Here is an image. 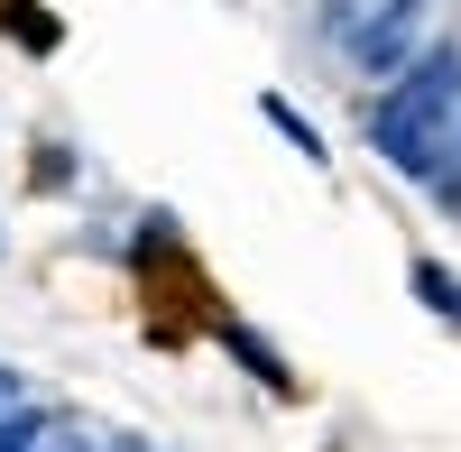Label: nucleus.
<instances>
[{"label": "nucleus", "mask_w": 461, "mask_h": 452, "mask_svg": "<svg viewBox=\"0 0 461 452\" xmlns=\"http://www.w3.org/2000/svg\"><path fill=\"white\" fill-rule=\"evenodd\" d=\"M369 148H378L397 176H425V185L452 176V148H461V56H452V47H425L397 84H378V102H369Z\"/></svg>", "instance_id": "f257e3e1"}, {"label": "nucleus", "mask_w": 461, "mask_h": 452, "mask_svg": "<svg viewBox=\"0 0 461 452\" xmlns=\"http://www.w3.org/2000/svg\"><path fill=\"white\" fill-rule=\"evenodd\" d=\"M434 47V0H388L369 28L341 37V56H351V74H369V84H397V74Z\"/></svg>", "instance_id": "f03ea898"}, {"label": "nucleus", "mask_w": 461, "mask_h": 452, "mask_svg": "<svg viewBox=\"0 0 461 452\" xmlns=\"http://www.w3.org/2000/svg\"><path fill=\"white\" fill-rule=\"evenodd\" d=\"M415 295H425L443 323H461V277L443 268V258H415Z\"/></svg>", "instance_id": "7ed1b4c3"}, {"label": "nucleus", "mask_w": 461, "mask_h": 452, "mask_svg": "<svg viewBox=\"0 0 461 452\" xmlns=\"http://www.w3.org/2000/svg\"><path fill=\"white\" fill-rule=\"evenodd\" d=\"M37 434H47V416H37V406H19V416H0V452H28Z\"/></svg>", "instance_id": "20e7f679"}, {"label": "nucleus", "mask_w": 461, "mask_h": 452, "mask_svg": "<svg viewBox=\"0 0 461 452\" xmlns=\"http://www.w3.org/2000/svg\"><path fill=\"white\" fill-rule=\"evenodd\" d=\"M267 121H277V130H286V139H295V148H304V158H323V139H314V130H304V121H295V111H286V102H277V93H267Z\"/></svg>", "instance_id": "39448f33"}, {"label": "nucleus", "mask_w": 461, "mask_h": 452, "mask_svg": "<svg viewBox=\"0 0 461 452\" xmlns=\"http://www.w3.org/2000/svg\"><path fill=\"white\" fill-rule=\"evenodd\" d=\"M28 452H93V443H84V434H65V425H47V434H37Z\"/></svg>", "instance_id": "423d86ee"}, {"label": "nucleus", "mask_w": 461, "mask_h": 452, "mask_svg": "<svg viewBox=\"0 0 461 452\" xmlns=\"http://www.w3.org/2000/svg\"><path fill=\"white\" fill-rule=\"evenodd\" d=\"M28 406V388H19V369H0V416H19Z\"/></svg>", "instance_id": "0eeeda50"}]
</instances>
